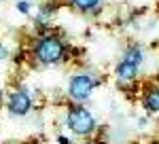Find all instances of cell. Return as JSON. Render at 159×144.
<instances>
[{
  "label": "cell",
  "mask_w": 159,
  "mask_h": 144,
  "mask_svg": "<svg viewBox=\"0 0 159 144\" xmlns=\"http://www.w3.org/2000/svg\"><path fill=\"white\" fill-rule=\"evenodd\" d=\"M25 53L32 60V64H36L40 68H55L72 57V47L60 32L51 30L45 34L32 36Z\"/></svg>",
  "instance_id": "obj_1"
},
{
  "label": "cell",
  "mask_w": 159,
  "mask_h": 144,
  "mask_svg": "<svg viewBox=\"0 0 159 144\" xmlns=\"http://www.w3.org/2000/svg\"><path fill=\"white\" fill-rule=\"evenodd\" d=\"M61 125L66 127V132L72 138H81V140L93 138L100 129V123L96 119V115L91 112V108L85 104H72V102H68V106L64 110Z\"/></svg>",
  "instance_id": "obj_2"
},
{
  "label": "cell",
  "mask_w": 159,
  "mask_h": 144,
  "mask_svg": "<svg viewBox=\"0 0 159 144\" xmlns=\"http://www.w3.org/2000/svg\"><path fill=\"white\" fill-rule=\"evenodd\" d=\"M100 83H102L100 76H96L91 70H76L68 76L64 93L72 104H87L100 87Z\"/></svg>",
  "instance_id": "obj_3"
},
{
  "label": "cell",
  "mask_w": 159,
  "mask_h": 144,
  "mask_svg": "<svg viewBox=\"0 0 159 144\" xmlns=\"http://www.w3.org/2000/svg\"><path fill=\"white\" fill-rule=\"evenodd\" d=\"M4 110L13 119H25L28 115H32V110H34V97L30 93V89H25L21 85L11 87L4 93Z\"/></svg>",
  "instance_id": "obj_4"
},
{
  "label": "cell",
  "mask_w": 159,
  "mask_h": 144,
  "mask_svg": "<svg viewBox=\"0 0 159 144\" xmlns=\"http://www.w3.org/2000/svg\"><path fill=\"white\" fill-rule=\"evenodd\" d=\"M140 72H142L140 64L129 61L125 57H119V61L112 66V76H115L117 85H121V87H132L140 79Z\"/></svg>",
  "instance_id": "obj_5"
},
{
  "label": "cell",
  "mask_w": 159,
  "mask_h": 144,
  "mask_svg": "<svg viewBox=\"0 0 159 144\" xmlns=\"http://www.w3.org/2000/svg\"><path fill=\"white\" fill-rule=\"evenodd\" d=\"M140 106L147 115H159V85H147L140 91Z\"/></svg>",
  "instance_id": "obj_6"
},
{
  "label": "cell",
  "mask_w": 159,
  "mask_h": 144,
  "mask_svg": "<svg viewBox=\"0 0 159 144\" xmlns=\"http://www.w3.org/2000/svg\"><path fill=\"white\" fill-rule=\"evenodd\" d=\"M104 0H66V4L79 15H98Z\"/></svg>",
  "instance_id": "obj_7"
},
{
  "label": "cell",
  "mask_w": 159,
  "mask_h": 144,
  "mask_svg": "<svg viewBox=\"0 0 159 144\" xmlns=\"http://www.w3.org/2000/svg\"><path fill=\"white\" fill-rule=\"evenodd\" d=\"M15 11L24 17H32L34 13V2L32 0H15Z\"/></svg>",
  "instance_id": "obj_8"
},
{
  "label": "cell",
  "mask_w": 159,
  "mask_h": 144,
  "mask_svg": "<svg viewBox=\"0 0 159 144\" xmlns=\"http://www.w3.org/2000/svg\"><path fill=\"white\" fill-rule=\"evenodd\" d=\"M7 60H11V49L0 40V61H7Z\"/></svg>",
  "instance_id": "obj_9"
},
{
  "label": "cell",
  "mask_w": 159,
  "mask_h": 144,
  "mask_svg": "<svg viewBox=\"0 0 159 144\" xmlns=\"http://www.w3.org/2000/svg\"><path fill=\"white\" fill-rule=\"evenodd\" d=\"M55 142L57 144H74L70 133H57V136H55Z\"/></svg>",
  "instance_id": "obj_10"
},
{
  "label": "cell",
  "mask_w": 159,
  "mask_h": 144,
  "mask_svg": "<svg viewBox=\"0 0 159 144\" xmlns=\"http://www.w3.org/2000/svg\"><path fill=\"white\" fill-rule=\"evenodd\" d=\"M81 144H102V142H98V140H93V138H89V140H83Z\"/></svg>",
  "instance_id": "obj_11"
},
{
  "label": "cell",
  "mask_w": 159,
  "mask_h": 144,
  "mask_svg": "<svg viewBox=\"0 0 159 144\" xmlns=\"http://www.w3.org/2000/svg\"><path fill=\"white\" fill-rule=\"evenodd\" d=\"M4 104V89H0V106Z\"/></svg>",
  "instance_id": "obj_12"
},
{
  "label": "cell",
  "mask_w": 159,
  "mask_h": 144,
  "mask_svg": "<svg viewBox=\"0 0 159 144\" xmlns=\"http://www.w3.org/2000/svg\"><path fill=\"white\" fill-rule=\"evenodd\" d=\"M32 2H43L45 4V2H57V0H32Z\"/></svg>",
  "instance_id": "obj_13"
}]
</instances>
